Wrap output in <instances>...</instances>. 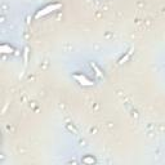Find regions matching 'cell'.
I'll return each mask as SVG.
<instances>
[{"label": "cell", "instance_id": "1", "mask_svg": "<svg viewBox=\"0 0 165 165\" xmlns=\"http://www.w3.org/2000/svg\"><path fill=\"white\" fill-rule=\"evenodd\" d=\"M61 8H62V4H61V3H53V4H48V5H47V6H44V8H43V9L38 10V13L35 14V18L44 17V16H47V14L52 13V12H54V10H58V9H61Z\"/></svg>", "mask_w": 165, "mask_h": 165}, {"label": "cell", "instance_id": "2", "mask_svg": "<svg viewBox=\"0 0 165 165\" xmlns=\"http://www.w3.org/2000/svg\"><path fill=\"white\" fill-rule=\"evenodd\" d=\"M74 77H75V80H76L79 84L83 85V87H92V85L94 84V83L90 80V79H88L85 75H81V74H75Z\"/></svg>", "mask_w": 165, "mask_h": 165}, {"label": "cell", "instance_id": "3", "mask_svg": "<svg viewBox=\"0 0 165 165\" xmlns=\"http://www.w3.org/2000/svg\"><path fill=\"white\" fill-rule=\"evenodd\" d=\"M90 67H92L93 70H94V71H96V75H97L98 77H103V74H102V71H101V70H99V67L97 66V64H96V63H93V62H92V63H90Z\"/></svg>", "mask_w": 165, "mask_h": 165}, {"label": "cell", "instance_id": "4", "mask_svg": "<svg viewBox=\"0 0 165 165\" xmlns=\"http://www.w3.org/2000/svg\"><path fill=\"white\" fill-rule=\"evenodd\" d=\"M0 52L2 53H12L13 52V48L10 45H6V44H3L0 47Z\"/></svg>", "mask_w": 165, "mask_h": 165}, {"label": "cell", "instance_id": "5", "mask_svg": "<svg viewBox=\"0 0 165 165\" xmlns=\"http://www.w3.org/2000/svg\"><path fill=\"white\" fill-rule=\"evenodd\" d=\"M132 52H133V48H130V49H129V51L126 52V54H125L124 57H121V58H120V61H119V63H124V62H126V61L129 60V57H130Z\"/></svg>", "mask_w": 165, "mask_h": 165}, {"label": "cell", "instance_id": "6", "mask_svg": "<svg viewBox=\"0 0 165 165\" xmlns=\"http://www.w3.org/2000/svg\"><path fill=\"white\" fill-rule=\"evenodd\" d=\"M27 60H28V48H25V52H23V61H25V64L27 63Z\"/></svg>", "mask_w": 165, "mask_h": 165}, {"label": "cell", "instance_id": "7", "mask_svg": "<svg viewBox=\"0 0 165 165\" xmlns=\"http://www.w3.org/2000/svg\"><path fill=\"white\" fill-rule=\"evenodd\" d=\"M84 163H94V159H89V157H87V159L83 160Z\"/></svg>", "mask_w": 165, "mask_h": 165}]
</instances>
